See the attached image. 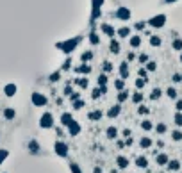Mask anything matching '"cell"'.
I'll return each instance as SVG.
<instances>
[{
    "label": "cell",
    "instance_id": "1",
    "mask_svg": "<svg viewBox=\"0 0 182 173\" xmlns=\"http://www.w3.org/2000/svg\"><path fill=\"white\" fill-rule=\"evenodd\" d=\"M79 41H81L79 38H75V39H68V41H64V43H57L56 46H57V48H61V50H62L64 54H70V52H72V50H73V48H75L77 45H79Z\"/></svg>",
    "mask_w": 182,
    "mask_h": 173
},
{
    "label": "cell",
    "instance_id": "2",
    "mask_svg": "<svg viewBox=\"0 0 182 173\" xmlns=\"http://www.w3.org/2000/svg\"><path fill=\"white\" fill-rule=\"evenodd\" d=\"M40 127L41 129H52L54 127V116H52V113H43V116L40 118Z\"/></svg>",
    "mask_w": 182,
    "mask_h": 173
},
{
    "label": "cell",
    "instance_id": "3",
    "mask_svg": "<svg viewBox=\"0 0 182 173\" xmlns=\"http://www.w3.org/2000/svg\"><path fill=\"white\" fill-rule=\"evenodd\" d=\"M164 23H166V16L164 14H157V16L148 20V25L154 27V29H161V27H164Z\"/></svg>",
    "mask_w": 182,
    "mask_h": 173
},
{
    "label": "cell",
    "instance_id": "4",
    "mask_svg": "<svg viewBox=\"0 0 182 173\" xmlns=\"http://www.w3.org/2000/svg\"><path fill=\"white\" fill-rule=\"evenodd\" d=\"M30 100H32V105H36V107H43V105H46V96L41 95V93H32L30 96Z\"/></svg>",
    "mask_w": 182,
    "mask_h": 173
},
{
    "label": "cell",
    "instance_id": "5",
    "mask_svg": "<svg viewBox=\"0 0 182 173\" xmlns=\"http://www.w3.org/2000/svg\"><path fill=\"white\" fill-rule=\"evenodd\" d=\"M54 152L59 155V157H66V155H68V145L62 143V141H56V145H54Z\"/></svg>",
    "mask_w": 182,
    "mask_h": 173
},
{
    "label": "cell",
    "instance_id": "6",
    "mask_svg": "<svg viewBox=\"0 0 182 173\" xmlns=\"http://www.w3.org/2000/svg\"><path fill=\"white\" fill-rule=\"evenodd\" d=\"M68 134H70V136H79V134H81V125H79L75 120L68 125Z\"/></svg>",
    "mask_w": 182,
    "mask_h": 173
},
{
    "label": "cell",
    "instance_id": "7",
    "mask_svg": "<svg viewBox=\"0 0 182 173\" xmlns=\"http://www.w3.org/2000/svg\"><path fill=\"white\" fill-rule=\"evenodd\" d=\"M116 18L123 20V21H125V20H129V18H130V11H129L127 7H120V9L116 11Z\"/></svg>",
    "mask_w": 182,
    "mask_h": 173
},
{
    "label": "cell",
    "instance_id": "8",
    "mask_svg": "<svg viewBox=\"0 0 182 173\" xmlns=\"http://www.w3.org/2000/svg\"><path fill=\"white\" fill-rule=\"evenodd\" d=\"M102 32L105 34V36H109V38H114V34H116V30H114V27H111L109 23H104V25H100Z\"/></svg>",
    "mask_w": 182,
    "mask_h": 173
},
{
    "label": "cell",
    "instance_id": "9",
    "mask_svg": "<svg viewBox=\"0 0 182 173\" xmlns=\"http://www.w3.org/2000/svg\"><path fill=\"white\" fill-rule=\"evenodd\" d=\"M116 166H118L120 170L129 168V159H127L125 155H118V157H116Z\"/></svg>",
    "mask_w": 182,
    "mask_h": 173
},
{
    "label": "cell",
    "instance_id": "10",
    "mask_svg": "<svg viewBox=\"0 0 182 173\" xmlns=\"http://www.w3.org/2000/svg\"><path fill=\"white\" fill-rule=\"evenodd\" d=\"M180 166H182V164L177 161V159H171V161H168V164H166V168H168L170 171H179Z\"/></svg>",
    "mask_w": 182,
    "mask_h": 173
},
{
    "label": "cell",
    "instance_id": "11",
    "mask_svg": "<svg viewBox=\"0 0 182 173\" xmlns=\"http://www.w3.org/2000/svg\"><path fill=\"white\" fill-rule=\"evenodd\" d=\"M16 91H18L16 84H7V86L4 88V93H5V96H14V95H16Z\"/></svg>",
    "mask_w": 182,
    "mask_h": 173
},
{
    "label": "cell",
    "instance_id": "12",
    "mask_svg": "<svg viewBox=\"0 0 182 173\" xmlns=\"http://www.w3.org/2000/svg\"><path fill=\"white\" fill-rule=\"evenodd\" d=\"M168 161H170V157H168L166 154H157V155H155V162H157V166H166Z\"/></svg>",
    "mask_w": 182,
    "mask_h": 173
},
{
    "label": "cell",
    "instance_id": "13",
    "mask_svg": "<svg viewBox=\"0 0 182 173\" xmlns=\"http://www.w3.org/2000/svg\"><path fill=\"white\" fill-rule=\"evenodd\" d=\"M136 166L138 168H148V159L145 157V155H139V157H136Z\"/></svg>",
    "mask_w": 182,
    "mask_h": 173
},
{
    "label": "cell",
    "instance_id": "14",
    "mask_svg": "<svg viewBox=\"0 0 182 173\" xmlns=\"http://www.w3.org/2000/svg\"><path fill=\"white\" fill-rule=\"evenodd\" d=\"M72 121H73V118H72V113H62V116H61V123H62L64 127H68Z\"/></svg>",
    "mask_w": 182,
    "mask_h": 173
},
{
    "label": "cell",
    "instance_id": "15",
    "mask_svg": "<svg viewBox=\"0 0 182 173\" xmlns=\"http://www.w3.org/2000/svg\"><path fill=\"white\" fill-rule=\"evenodd\" d=\"M152 145H154V141H152L150 137H146V136L139 139V146H141V148H145V150H146V148H150Z\"/></svg>",
    "mask_w": 182,
    "mask_h": 173
},
{
    "label": "cell",
    "instance_id": "16",
    "mask_svg": "<svg viewBox=\"0 0 182 173\" xmlns=\"http://www.w3.org/2000/svg\"><path fill=\"white\" fill-rule=\"evenodd\" d=\"M120 111H121V105H120V104H118V105H113V107L109 109L107 116H109V118H116V116L120 114Z\"/></svg>",
    "mask_w": 182,
    "mask_h": 173
},
{
    "label": "cell",
    "instance_id": "17",
    "mask_svg": "<svg viewBox=\"0 0 182 173\" xmlns=\"http://www.w3.org/2000/svg\"><path fill=\"white\" fill-rule=\"evenodd\" d=\"M75 72H77V73H84V75H88V73L91 72V66H89V64H86V62H82L79 68H75Z\"/></svg>",
    "mask_w": 182,
    "mask_h": 173
},
{
    "label": "cell",
    "instance_id": "18",
    "mask_svg": "<svg viewBox=\"0 0 182 173\" xmlns=\"http://www.w3.org/2000/svg\"><path fill=\"white\" fill-rule=\"evenodd\" d=\"M27 148H29L32 154H38V152H40V143H38V141H29Z\"/></svg>",
    "mask_w": 182,
    "mask_h": 173
},
{
    "label": "cell",
    "instance_id": "19",
    "mask_svg": "<svg viewBox=\"0 0 182 173\" xmlns=\"http://www.w3.org/2000/svg\"><path fill=\"white\" fill-rule=\"evenodd\" d=\"M105 134H107V139H116L118 137V129L116 127H109Z\"/></svg>",
    "mask_w": 182,
    "mask_h": 173
},
{
    "label": "cell",
    "instance_id": "20",
    "mask_svg": "<svg viewBox=\"0 0 182 173\" xmlns=\"http://www.w3.org/2000/svg\"><path fill=\"white\" fill-rule=\"evenodd\" d=\"M4 118H5V120H14V118H16V111L11 109V107H7V109L4 111Z\"/></svg>",
    "mask_w": 182,
    "mask_h": 173
},
{
    "label": "cell",
    "instance_id": "21",
    "mask_svg": "<svg viewBox=\"0 0 182 173\" xmlns=\"http://www.w3.org/2000/svg\"><path fill=\"white\" fill-rule=\"evenodd\" d=\"M120 75H121V78L129 77V64L127 62H121L120 64Z\"/></svg>",
    "mask_w": 182,
    "mask_h": 173
},
{
    "label": "cell",
    "instance_id": "22",
    "mask_svg": "<svg viewBox=\"0 0 182 173\" xmlns=\"http://www.w3.org/2000/svg\"><path fill=\"white\" fill-rule=\"evenodd\" d=\"M129 43H130L132 48H138V46L141 45V36H132V38L129 39Z\"/></svg>",
    "mask_w": 182,
    "mask_h": 173
},
{
    "label": "cell",
    "instance_id": "23",
    "mask_svg": "<svg viewBox=\"0 0 182 173\" xmlns=\"http://www.w3.org/2000/svg\"><path fill=\"white\" fill-rule=\"evenodd\" d=\"M109 50H111L113 54H120V43L113 39V41H111V45H109Z\"/></svg>",
    "mask_w": 182,
    "mask_h": 173
},
{
    "label": "cell",
    "instance_id": "24",
    "mask_svg": "<svg viewBox=\"0 0 182 173\" xmlns=\"http://www.w3.org/2000/svg\"><path fill=\"white\" fill-rule=\"evenodd\" d=\"M88 118L93 120V121H98V120L102 118V111H91V113L88 114Z\"/></svg>",
    "mask_w": 182,
    "mask_h": 173
},
{
    "label": "cell",
    "instance_id": "25",
    "mask_svg": "<svg viewBox=\"0 0 182 173\" xmlns=\"http://www.w3.org/2000/svg\"><path fill=\"white\" fill-rule=\"evenodd\" d=\"M75 82L79 84V88H82V89H86V88H88V84H89V80H88V77H81V78H77Z\"/></svg>",
    "mask_w": 182,
    "mask_h": 173
},
{
    "label": "cell",
    "instance_id": "26",
    "mask_svg": "<svg viewBox=\"0 0 182 173\" xmlns=\"http://www.w3.org/2000/svg\"><path fill=\"white\" fill-rule=\"evenodd\" d=\"M118 36L120 38H129L130 36V29L129 27H121L120 30H118Z\"/></svg>",
    "mask_w": 182,
    "mask_h": 173
},
{
    "label": "cell",
    "instance_id": "27",
    "mask_svg": "<svg viewBox=\"0 0 182 173\" xmlns=\"http://www.w3.org/2000/svg\"><path fill=\"white\" fill-rule=\"evenodd\" d=\"M161 95H162V91L159 89V88H155V89L150 93V100H159V98H161Z\"/></svg>",
    "mask_w": 182,
    "mask_h": 173
},
{
    "label": "cell",
    "instance_id": "28",
    "mask_svg": "<svg viewBox=\"0 0 182 173\" xmlns=\"http://www.w3.org/2000/svg\"><path fill=\"white\" fill-rule=\"evenodd\" d=\"M141 129H143V130H152L154 125H152L150 120H143V121H141Z\"/></svg>",
    "mask_w": 182,
    "mask_h": 173
},
{
    "label": "cell",
    "instance_id": "29",
    "mask_svg": "<svg viewBox=\"0 0 182 173\" xmlns=\"http://www.w3.org/2000/svg\"><path fill=\"white\" fill-rule=\"evenodd\" d=\"M132 102H134V104H141L143 102V93L141 91H136V93L132 95Z\"/></svg>",
    "mask_w": 182,
    "mask_h": 173
},
{
    "label": "cell",
    "instance_id": "30",
    "mask_svg": "<svg viewBox=\"0 0 182 173\" xmlns=\"http://www.w3.org/2000/svg\"><path fill=\"white\" fill-rule=\"evenodd\" d=\"M166 95H168V98H171V100H177V89L175 88H168L166 89Z\"/></svg>",
    "mask_w": 182,
    "mask_h": 173
},
{
    "label": "cell",
    "instance_id": "31",
    "mask_svg": "<svg viewBox=\"0 0 182 173\" xmlns=\"http://www.w3.org/2000/svg\"><path fill=\"white\" fill-rule=\"evenodd\" d=\"M161 38H159V36H150V45H152V46H161Z\"/></svg>",
    "mask_w": 182,
    "mask_h": 173
},
{
    "label": "cell",
    "instance_id": "32",
    "mask_svg": "<svg viewBox=\"0 0 182 173\" xmlns=\"http://www.w3.org/2000/svg\"><path fill=\"white\" fill-rule=\"evenodd\" d=\"M173 121H175V125L177 127H182V113H175V116H173Z\"/></svg>",
    "mask_w": 182,
    "mask_h": 173
},
{
    "label": "cell",
    "instance_id": "33",
    "mask_svg": "<svg viewBox=\"0 0 182 173\" xmlns=\"http://www.w3.org/2000/svg\"><path fill=\"white\" fill-rule=\"evenodd\" d=\"M98 41H100V38H98L97 32H91V34H89V43H91V45H98Z\"/></svg>",
    "mask_w": 182,
    "mask_h": 173
},
{
    "label": "cell",
    "instance_id": "34",
    "mask_svg": "<svg viewBox=\"0 0 182 173\" xmlns=\"http://www.w3.org/2000/svg\"><path fill=\"white\" fill-rule=\"evenodd\" d=\"M166 130H168V127L164 123H157V127H155V132L157 134H166Z\"/></svg>",
    "mask_w": 182,
    "mask_h": 173
},
{
    "label": "cell",
    "instance_id": "35",
    "mask_svg": "<svg viewBox=\"0 0 182 173\" xmlns=\"http://www.w3.org/2000/svg\"><path fill=\"white\" fill-rule=\"evenodd\" d=\"M173 50H177V52H182V39H173Z\"/></svg>",
    "mask_w": 182,
    "mask_h": 173
},
{
    "label": "cell",
    "instance_id": "36",
    "mask_svg": "<svg viewBox=\"0 0 182 173\" xmlns=\"http://www.w3.org/2000/svg\"><path fill=\"white\" fill-rule=\"evenodd\" d=\"M171 139H173V141H182V132L179 130V129L171 132Z\"/></svg>",
    "mask_w": 182,
    "mask_h": 173
},
{
    "label": "cell",
    "instance_id": "37",
    "mask_svg": "<svg viewBox=\"0 0 182 173\" xmlns=\"http://www.w3.org/2000/svg\"><path fill=\"white\" fill-rule=\"evenodd\" d=\"M145 70H146V72H155V70H157V64H155L154 61H148V62H146V68H145Z\"/></svg>",
    "mask_w": 182,
    "mask_h": 173
},
{
    "label": "cell",
    "instance_id": "38",
    "mask_svg": "<svg viewBox=\"0 0 182 173\" xmlns=\"http://www.w3.org/2000/svg\"><path fill=\"white\" fill-rule=\"evenodd\" d=\"M91 57H93V52H89V50H88V52H84V54L81 56L82 62H88V61H91Z\"/></svg>",
    "mask_w": 182,
    "mask_h": 173
},
{
    "label": "cell",
    "instance_id": "39",
    "mask_svg": "<svg viewBox=\"0 0 182 173\" xmlns=\"http://www.w3.org/2000/svg\"><path fill=\"white\" fill-rule=\"evenodd\" d=\"M70 171H72V173H82V170L79 168L77 162H70Z\"/></svg>",
    "mask_w": 182,
    "mask_h": 173
},
{
    "label": "cell",
    "instance_id": "40",
    "mask_svg": "<svg viewBox=\"0 0 182 173\" xmlns=\"http://www.w3.org/2000/svg\"><path fill=\"white\" fill-rule=\"evenodd\" d=\"M127 98H129V91H125V89H123V91H120V95H118V102H125V100H127Z\"/></svg>",
    "mask_w": 182,
    "mask_h": 173
},
{
    "label": "cell",
    "instance_id": "41",
    "mask_svg": "<svg viewBox=\"0 0 182 173\" xmlns=\"http://www.w3.org/2000/svg\"><path fill=\"white\" fill-rule=\"evenodd\" d=\"M114 88H116V89H120V91H123V88H125V82H123V78H118V80H114Z\"/></svg>",
    "mask_w": 182,
    "mask_h": 173
},
{
    "label": "cell",
    "instance_id": "42",
    "mask_svg": "<svg viewBox=\"0 0 182 173\" xmlns=\"http://www.w3.org/2000/svg\"><path fill=\"white\" fill-rule=\"evenodd\" d=\"M7 157H9V152L2 148V150H0V164H4V161H5Z\"/></svg>",
    "mask_w": 182,
    "mask_h": 173
},
{
    "label": "cell",
    "instance_id": "43",
    "mask_svg": "<svg viewBox=\"0 0 182 173\" xmlns=\"http://www.w3.org/2000/svg\"><path fill=\"white\" fill-rule=\"evenodd\" d=\"M145 84H146V78H136V88L138 89H141V88H145Z\"/></svg>",
    "mask_w": 182,
    "mask_h": 173
},
{
    "label": "cell",
    "instance_id": "44",
    "mask_svg": "<svg viewBox=\"0 0 182 173\" xmlns=\"http://www.w3.org/2000/svg\"><path fill=\"white\" fill-rule=\"evenodd\" d=\"M138 113H139V114H148V113H150V109H148V107H146V105H141V104H139V107H138Z\"/></svg>",
    "mask_w": 182,
    "mask_h": 173
},
{
    "label": "cell",
    "instance_id": "45",
    "mask_svg": "<svg viewBox=\"0 0 182 173\" xmlns=\"http://www.w3.org/2000/svg\"><path fill=\"white\" fill-rule=\"evenodd\" d=\"M82 107H84V102H82L81 98L73 102V109H75V111H79V109H82Z\"/></svg>",
    "mask_w": 182,
    "mask_h": 173
},
{
    "label": "cell",
    "instance_id": "46",
    "mask_svg": "<svg viewBox=\"0 0 182 173\" xmlns=\"http://www.w3.org/2000/svg\"><path fill=\"white\" fill-rule=\"evenodd\" d=\"M105 84H107V75L102 73L100 77H98V86H105Z\"/></svg>",
    "mask_w": 182,
    "mask_h": 173
},
{
    "label": "cell",
    "instance_id": "47",
    "mask_svg": "<svg viewBox=\"0 0 182 173\" xmlns=\"http://www.w3.org/2000/svg\"><path fill=\"white\" fill-rule=\"evenodd\" d=\"M100 95H102L100 88H97V89H93V93H91V98H95V100H97V98H98Z\"/></svg>",
    "mask_w": 182,
    "mask_h": 173
},
{
    "label": "cell",
    "instance_id": "48",
    "mask_svg": "<svg viewBox=\"0 0 182 173\" xmlns=\"http://www.w3.org/2000/svg\"><path fill=\"white\" fill-rule=\"evenodd\" d=\"M104 70H105V72H111V70H113V64H111L109 61H105V62H104Z\"/></svg>",
    "mask_w": 182,
    "mask_h": 173
},
{
    "label": "cell",
    "instance_id": "49",
    "mask_svg": "<svg viewBox=\"0 0 182 173\" xmlns=\"http://www.w3.org/2000/svg\"><path fill=\"white\" fill-rule=\"evenodd\" d=\"M79 98H81L79 93H72V95H70V100H72V102H75V100H79Z\"/></svg>",
    "mask_w": 182,
    "mask_h": 173
},
{
    "label": "cell",
    "instance_id": "50",
    "mask_svg": "<svg viewBox=\"0 0 182 173\" xmlns=\"http://www.w3.org/2000/svg\"><path fill=\"white\" fill-rule=\"evenodd\" d=\"M138 75H139L141 78H146V70H145V68H141V70L138 72Z\"/></svg>",
    "mask_w": 182,
    "mask_h": 173
},
{
    "label": "cell",
    "instance_id": "51",
    "mask_svg": "<svg viewBox=\"0 0 182 173\" xmlns=\"http://www.w3.org/2000/svg\"><path fill=\"white\" fill-rule=\"evenodd\" d=\"M173 82H182V75H180V73H175V75H173Z\"/></svg>",
    "mask_w": 182,
    "mask_h": 173
},
{
    "label": "cell",
    "instance_id": "52",
    "mask_svg": "<svg viewBox=\"0 0 182 173\" xmlns=\"http://www.w3.org/2000/svg\"><path fill=\"white\" fill-rule=\"evenodd\" d=\"M139 62H148V56L146 54H141L139 56Z\"/></svg>",
    "mask_w": 182,
    "mask_h": 173
},
{
    "label": "cell",
    "instance_id": "53",
    "mask_svg": "<svg viewBox=\"0 0 182 173\" xmlns=\"http://www.w3.org/2000/svg\"><path fill=\"white\" fill-rule=\"evenodd\" d=\"M175 107H177V111H179V113H182V100H177Z\"/></svg>",
    "mask_w": 182,
    "mask_h": 173
},
{
    "label": "cell",
    "instance_id": "54",
    "mask_svg": "<svg viewBox=\"0 0 182 173\" xmlns=\"http://www.w3.org/2000/svg\"><path fill=\"white\" fill-rule=\"evenodd\" d=\"M130 134H132V132H130L129 129H125V130H123V137H125V139H127V137H130Z\"/></svg>",
    "mask_w": 182,
    "mask_h": 173
},
{
    "label": "cell",
    "instance_id": "55",
    "mask_svg": "<svg viewBox=\"0 0 182 173\" xmlns=\"http://www.w3.org/2000/svg\"><path fill=\"white\" fill-rule=\"evenodd\" d=\"M132 143H134V141H132V137H127V139H125V146H130Z\"/></svg>",
    "mask_w": 182,
    "mask_h": 173
},
{
    "label": "cell",
    "instance_id": "56",
    "mask_svg": "<svg viewBox=\"0 0 182 173\" xmlns=\"http://www.w3.org/2000/svg\"><path fill=\"white\" fill-rule=\"evenodd\" d=\"M136 29H138V30H143V29H145V23H143V21H139V23L136 25Z\"/></svg>",
    "mask_w": 182,
    "mask_h": 173
},
{
    "label": "cell",
    "instance_id": "57",
    "mask_svg": "<svg viewBox=\"0 0 182 173\" xmlns=\"http://www.w3.org/2000/svg\"><path fill=\"white\" fill-rule=\"evenodd\" d=\"M64 95H72V88H70V86L64 88Z\"/></svg>",
    "mask_w": 182,
    "mask_h": 173
},
{
    "label": "cell",
    "instance_id": "58",
    "mask_svg": "<svg viewBox=\"0 0 182 173\" xmlns=\"http://www.w3.org/2000/svg\"><path fill=\"white\" fill-rule=\"evenodd\" d=\"M50 80H59V73H54V75L50 77Z\"/></svg>",
    "mask_w": 182,
    "mask_h": 173
},
{
    "label": "cell",
    "instance_id": "59",
    "mask_svg": "<svg viewBox=\"0 0 182 173\" xmlns=\"http://www.w3.org/2000/svg\"><path fill=\"white\" fill-rule=\"evenodd\" d=\"M134 57H136L134 54H129V56H127V61H134Z\"/></svg>",
    "mask_w": 182,
    "mask_h": 173
},
{
    "label": "cell",
    "instance_id": "60",
    "mask_svg": "<svg viewBox=\"0 0 182 173\" xmlns=\"http://www.w3.org/2000/svg\"><path fill=\"white\" fill-rule=\"evenodd\" d=\"M95 173H102V170L100 168H95Z\"/></svg>",
    "mask_w": 182,
    "mask_h": 173
},
{
    "label": "cell",
    "instance_id": "61",
    "mask_svg": "<svg viewBox=\"0 0 182 173\" xmlns=\"http://www.w3.org/2000/svg\"><path fill=\"white\" fill-rule=\"evenodd\" d=\"M180 62H182V52H180Z\"/></svg>",
    "mask_w": 182,
    "mask_h": 173
}]
</instances>
